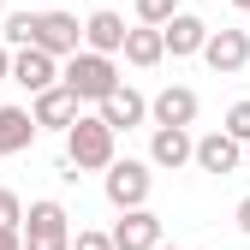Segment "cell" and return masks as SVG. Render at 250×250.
Returning <instances> with one entry per match:
<instances>
[{"mask_svg": "<svg viewBox=\"0 0 250 250\" xmlns=\"http://www.w3.org/2000/svg\"><path fill=\"white\" fill-rule=\"evenodd\" d=\"M60 83L72 89L78 102L89 107H102L113 89H119V66H113V54H96V48H78L72 60H60Z\"/></svg>", "mask_w": 250, "mask_h": 250, "instance_id": "6da1fadb", "label": "cell"}, {"mask_svg": "<svg viewBox=\"0 0 250 250\" xmlns=\"http://www.w3.org/2000/svg\"><path fill=\"white\" fill-rule=\"evenodd\" d=\"M113 137H119V131H113L102 113H78L72 131H66V161H72L78 173H107V167L119 161Z\"/></svg>", "mask_w": 250, "mask_h": 250, "instance_id": "7a4b0ae2", "label": "cell"}, {"mask_svg": "<svg viewBox=\"0 0 250 250\" xmlns=\"http://www.w3.org/2000/svg\"><path fill=\"white\" fill-rule=\"evenodd\" d=\"M24 250H72V214H66V203L36 197L24 208Z\"/></svg>", "mask_w": 250, "mask_h": 250, "instance_id": "3957f363", "label": "cell"}, {"mask_svg": "<svg viewBox=\"0 0 250 250\" xmlns=\"http://www.w3.org/2000/svg\"><path fill=\"white\" fill-rule=\"evenodd\" d=\"M102 191H107V203L113 208H143L149 203V191H155V161H113L107 173H102Z\"/></svg>", "mask_w": 250, "mask_h": 250, "instance_id": "277c9868", "label": "cell"}, {"mask_svg": "<svg viewBox=\"0 0 250 250\" xmlns=\"http://www.w3.org/2000/svg\"><path fill=\"white\" fill-rule=\"evenodd\" d=\"M203 66H208L214 78H238V72L250 66V30H208Z\"/></svg>", "mask_w": 250, "mask_h": 250, "instance_id": "5b68a950", "label": "cell"}, {"mask_svg": "<svg viewBox=\"0 0 250 250\" xmlns=\"http://www.w3.org/2000/svg\"><path fill=\"white\" fill-rule=\"evenodd\" d=\"M250 161V149L227 131V125H221V131H208V137H197V173H214V179H227V173H238Z\"/></svg>", "mask_w": 250, "mask_h": 250, "instance_id": "8992f818", "label": "cell"}, {"mask_svg": "<svg viewBox=\"0 0 250 250\" xmlns=\"http://www.w3.org/2000/svg\"><path fill=\"white\" fill-rule=\"evenodd\" d=\"M149 161L161 167V173L191 167V161H197V137H191V125H155V137H149Z\"/></svg>", "mask_w": 250, "mask_h": 250, "instance_id": "52a82bcc", "label": "cell"}, {"mask_svg": "<svg viewBox=\"0 0 250 250\" xmlns=\"http://www.w3.org/2000/svg\"><path fill=\"white\" fill-rule=\"evenodd\" d=\"M12 83L30 89V96L54 89V83H60V54H48V48H18V54H12Z\"/></svg>", "mask_w": 250, "mask_h": 250, "instance_id": "ba28073f", "label": "cell"}, {"mask_svg": "<svg viewBox=\"0 0 250 250\" xmlns=\"http://www.w3.org/2000/svg\"><path fill=\"white\" fill-rule=\"evenodd\" d=\"M113 244H119V250H155V244H161V214H155L149 203H143V208H119Z\"/></svg>", "mask_w": 250, "mask_h": 250, "instance_id": "9c48e42d", "label": "cell"}, {"mask_svg": "<svg viewBox=\"0 0 250 250\" xmlns=\"http://www.w3.org/2000/svg\"><path fill=\"white\" fill-rule=\"evenodd\" d=\"M36 48L72 60V54L83 48V24H78L72 12H36Z\"/></svg>", "mask_w": 250, "mask_h": 250, "instance_id": "30bf717a", "label": "cell"}, {"mask_svg": "<svg viewBox=\"0 0 250 250\" xmlns=\"http://www.w3.org/2000/svg\"><path fill=\"white\" fill-rule=\"evenodd\" d=\"M30 113H36V125H48V131H72V119L83 113V102L66 83H54V89H42V96H30Z\"/></svg>", "mask_w": 250, "mask_h": 250, "instance_id": "8fae6325", "label": "cell"}, {"mask_svg": "<svg viewBox=\"0 0 250 250\" xmlns=\"http://www.w3.org/2000/svg\"><path fill=\"white\" fill-rule=\"evenodd\" d=\"M125 36L131 30H125V18L113 6H96L83 18V48H96V54H125Z\"/></svg>", "mask_w": 250, "mask_h": 250, "instance_id": "7c38bea8", "label": "cell"}, {"mask_svg": "<svg viewBox=\"0 0 250 250\" xmlns=\"http://www.w3.org/2000/svg\"><path fill=\"white\" fill-rule=\"evenodd\" d=\"M197 107H203V102H197V89L167 83L161 96L149 102V119H155V125H197Z\"/></svg>", "mask_w": 250, "mask_h": 250, "instance_id": "4fadbf2b", "label": "cell"}, {"mask_svg": "<svg viewBox=\"0 0 250 250\" xmlns=\"http://www.w3.org/2000/svg\"><path fill=\"white\" fill-rule=\"evenodd\" d=\"M96 113L113 125V131H131V125H143V119H149V96H143V89H131V83H119Z\"/></svg>", "mask_w": 250, "mask_h": 250, "instance_id": "5bb4252c", "label": "cell"}, {"mask_svg": "<svg viewBox=\"0 0 250 250\" xmlns=\"http://www.w3.org/2000/svg\"><path fill=\"white\" fill-rule=\"evenodd\" d=\"M161 36H167V54H173V60H191V54H203V42H208V24H203L197 12H173V18L161 24Z\"/></svg>", "mask_w": 250, "mask_h": 250, "instance_id": "9a60e30c", "label": "cell"}, {"mask_svg": "<svg viewBox=\"0 0 250 250\" xmlns=\"http://www.w3.org/2000/svg\"><path fill=\"white\" fill-rule=\"evenodd\" d=\"M36 113L30 107H0V161H6V155H24L30 143H36Z\"/></svg>", "mask_w": 250, "mask_h": 250, "instance_id": "2e32d148", "label": "cell"}, {"mask_svg": "<svg viewBox=\"0 0 250 250\" xmlns=\"http://www.w3.org/2000/svg\"><path fill=\"white\" fill-rule=\"evenodd\" d=\"M161 60H167V36H161V24H137L131 36H125V66L149 72V66H161Z\"/></svg>", "mask_w": 250, "mask_h": 250, "instance_id": "e0dca14e", "label": "cell"}, {"mask_svg": "<svg viewBox=\"0 0 250 250\" xmlns=\"http://www.w3.org/2000/svg\"><path fill=\"white\" fill-rule=\"evenodd\" d=\"M0 42L6 48H36V12H6L0 18Z\"/></svg>", "mask_w": 250, "mask_h": 250, "instance_id": "ac0fdd59", "label": "cell"}, {"mask_svg": "<svg viewBox=\"0 0 250 250\" xmlns=\"http://www.w3.org/2000/svg\"><path fill=\"white\" fill-rule=\"evenodd\" d=\"M173 12H185L179 0H137V24H167Z\"/></svg>", "mask_w": 250, "mask_h": 250, "instance_id": "d6986e66", "label": "cell"}, {"mask_svg": "<svg viewBox=\"0 0 250 250\" xmlns=\"http://www.w3.org/2000/svg\"><path fill=\"white\" fill-rule=\"evenodd\" d=\"M227 131L250 149V102H232V107H227Z\"/></svg>", "mask_w": 250, "mask_h": 250, "instance_id": "ffe728a7", "label": "cell"}, {"mask_svg": "<svg viewBox=\"0 0 250 250\" xmlns=\"http://www.w3.org/2000/svg\"><path fill=\"white\" fill-rule=\"evenodd\" d=\"M72 250H119V244H113V232H96V227H78V232H72Z\"/></svg>", "mask_w": 250, "mask_h": 250, "instance_id": "44dd1931", "label": "cell"}, {"mask_svg": "<svg viewBox=\"0 0 250 250\" xmlns=\"http://www.w3.org/2000/svg\"><path fill=\"white\" fill-rule=\"evenodd\" d=\"M0 227H24V203H18V191H6V185H0Z\"/></svg>", "mask_w": 250, "mask_h": 250, "instance_id": "7402d4cb", "label": "cell"}, {"mask_svg": "<svg viewBox=\"0 0 250 250\" xmlns=\"http://www.w3.org/2000/svg\"><path fill=\"white\" fill-rule=\"evenodd\" d=\"M0 250H24V227H0Z\"/></svg>", "mask_w": 250, "mask_h": 250, "instance_id": "603a6c76", "label": "cell"}, {"mask_svg": "<svg viewBox=\"0 0 250 250\" xmlns=\"http://www.w3.org/2000/svg\"><path fill=\"white\" fill-rule=\"evenodd\" d=\"M0 83H12V48L0 42Z\"/></svg>", "mask_w": 250, "mask_h": 250, "instance_id": "cb8c5ba5", "label": "cell"}, {"mask_svg": "<svg viewBox=\"0 0 250 250\" xmlns=\"http://www.w3.org/2000/svg\"><path fill=\"white\" fill-rule=\"evenodd\" d=\"M238 232H244V238H250V197H244V203H238Z\"/></svg>", "mask_w": 250, "mask_h": 250, "instance_id": "d4e9b609", "label": "cell"}, {"mask_svg": "<svg viewBox=\"0 0 250 250\" xmlns=\"http://www.w3.org/2000/svg\"><path fill=\"white\" fill-rule=\"evenodd\" d=\"M232 6H238V12H250V0H232Z\"/></svg>", "mask_w": 250, "mask_h": 250, "instance_id": "484cf974", "label": "cell"}, {"mask_svg": "<svg viewBox=\"0 0 250 250\" xmlns=\"http://www.w3.org/2000/svg\"><path fill=\"white\" fill-rule=\"evenodd\" d=\"M0 18H6V0H0Z\"/></svg>", "mask_w": 250, "mask_h": 250, "instance_id": "4316f807", "label": "cell"}, {"mask_svg": "<svg viewBox=\"0 0 250 250\" xmlns=\"http://www.w3.org/2000/svg\"><path fill=\"white\" fill-rule=\"evenodd\" d=\"M155 250H173V244H155Z\"/></svg>", "mask_w": 250, "mask_h": 250, "instance_id": "83f0119b", "label": "cell"}]
</instances>
